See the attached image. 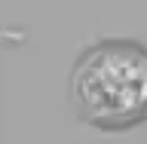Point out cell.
Here are the masks:
<instances>
[{"mask_svg":"<svg viewBox=\"0 0 147 144\" xmlns=\"http://www.w3.org/2000/svg\"><path fill=\"white\" fill-rule=\"evenodd\" d=\"M71 104L101 132H126L147 120V46L138 40H98L71 68Z\"/></svg>","mask_w":147,"mask_h":144,"instance_id":"cell-1","label":"cell"}]
</instances>
